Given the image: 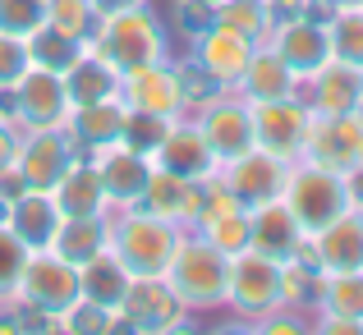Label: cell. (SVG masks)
Here are the masks:
<instances>
[{
    "mask_svg": "<svg viewBox=\"0 0 363 335\" xmlns=\"http://www.w3.org/2000/svg\"><path fill=\"white\" fill-rule=\"evenodd\" d=\"M166 285L179 294V303L194 312H212V308H225V285H230V257L203 239L198 229H184L170 253V266H166Z\"/></svg>",
    "mask_w": 363,
    "mask_h": 335,
    "instance_id": "1",
    "label": "cell"
},
{
    "mask_svg": "<svg viewBox=\"0 0 363 335\" xmlns=\"http://www.w3.org/2000/svg\"><path fill=\"white\" fill-rule=\"evenodd\" d=\"M179 234H184V225L166 221V216H152L143 207L111 212V253L124 262L129 276H166Z\"/></svg>",
    "mask_w": 363,
    "mask_h": 335,
    "instance_id": "2",
    "label": "cell"
},
{
    "mask_svg": "<svg viewBox=\"0 0 363 335\" xmlns=\"http://www.w3.org/2000/svg\"><path fill=\"white\" fill-rule=\"evenodd\" d=\"M120 74L138 69V64H157L166 60V33H161L157 14L147 5H129V9H116V14L97 18L88 37Z\"/></svg>",
    "mask_w": 363,
    "mask_h": 335,
    "instance_id": "3",
    "label": "cell"
},
{
    "mask_svg": "<svg viewBox=\"0 0 363 335\" xmlns=\"http://www.w3.org/2000/svg\"><path fill=\"white\" fill-rule=\"evenodd\" d=\"M281 203L294 212V221H299L303 234H313V229H322L327 221H336L340 212H350L354 198H350V179L345 175H336V170H327V166H313V161L299 157L290 166Z\"/></svg>",
    "mask_w": 363,
    "mask_h": 335,
    "instance_id": "4",
    "label": "cell"
},
{
    "mask_svg": "<svg viewBox=\"0 0 363 335\" xmlns=\"http://www.w3.org/2000/svg\"><path fill=\"white\" fill-rule=\"evenodd\" d=\"M281 266L276 257L257 253V248H244V253L230 257V285H225V308L235 312L248 327H262L267 317L285 308L281 299Z\"/></svg>",
    "mask_w": 363,
    "mask_h": 335,
    "instance_id": "5",
    "label": "cell"
},
{
    "mask_svg": "<svg viewBox=\"0 0 363 335\" xmlns=\"http://www.w3.org/2000/svg\"><path fill=\"white\" fill-rule=\"evenodd\" d=\"M9 299L28 303L33 312H42V317H51V322H60L65 312L83 299L79 266L65 262V257L51 253V248H33L28 262H23V276H18V285H14Z\"/></svg>",
    "mask_w": 363,
    "mask_h": 335,
    "instance_id": "6",
    "label": "cell"
},
{
    "mask_svg": "<svg viewBox=\"0 0 363 335\" xmlns=\"http://www.w3.org/2000/svg\"><path fill=\"white\" fill-rule=\"evenodd\" d=\"M9 101H14V124L18 133L33 129H65L69 124V92H65V79L46 64H28V74L9 88Z\"/></svg>",
    "mask_w": 363,
    "mask_h": 335,
    "instance_id": "7",
    "label": "cell"
},
{
    "mask_svg": "<svg viewBox=\"0 0 363 335\" xmlns=\"http://www.w3.org/2000/svg\"><path fill=\"white\" fill-rule=\"evenodd\" d=\"M290 166H294V161H281L276 152H267V147H257V142H253L248 152H240V157L221 161V166H216V179H221V184L230 188L244 207H262V203L285 198Z\"/></svg>",
    "mask_w": 363,
    "mask_h": 335,
    "instance_id": "8",
    "label": "cell"
},
{
    "mask_svg": "<svg viewBox=\"0 0 363 335\" xmlns=\"http://www.w3.org/2000/svg\"><path fill=\"white\" fill-rule=\"evenodd\" d=\"M120 327L143 331V335L179 331V327H189V308L166 285V276H133L129 294H124V303H120Z\"/></svg>",
    "mask_w": 363,
    "mask_h": 335,
    "instance_id": "9",
    "label": "cell"
},
{
    "mask_svg": "<svg viewBox=\"0 0 363 335\" xmlns=\"http://www.w3.org/2000/svg\"><path fill=\"white\" fill-rule=\"evenodd\" d=\"M248 115H253V142L257 147L276 152L281 161L303 157V138H308L313 110L299 92H294V97H281V101H248Z\"/></svg>",
    "mask_w": 363,
    "mask_h": 335,
    "instance_id": "10",
    "label": "cell"
},
{
    "mask_svg": "<svg viewBox=\"0 0 363 335\" xmlns=\"http://www.w3.org/2000/svg\"><path fill=\"white\" fill-rule=\"evenodd\" d=\"M294 257L308 262V266H318L322 276H331V271H363V212L350 207V212H340L336 221H327L322 229L303 234V244H299Z\"/></svg>",
    "mask_w": 363,
    "mask_h": 335,
    "instance_id": "11",
    "label": "cell"
},
{
    "mask_svg": "<svg viewBox=\"0 0 363 335\" xmlns=\"http://www.w3.org/2000/svg\"><path fill=\"white\" fill-rule=\"evenodd\" d=\"M74 157H79V147H74V138L65 129H33V133L18 138L14 175L23 179V188H33V193H51Z\"/></svg>",
    "mask_w": 363,
    "mask_h": 335,
    "instance_id": "12",
    "label": "cell"
},
{
    "mask_svg": "<svg viewBox=\"0 0 363 335\" xmlns=\"http://www.w3.org/2000/svg\"><path fill=\"white\" fill-rule=\"evenodd\" d=\"M303 161L350 175L363 161V124L354 115H313L308 138H303Z\"/></svg>",
    "mask_w": 363,
    "mask_h": 335,
    "instance_id": "13",
    "label": "cell"
},
{
    "mask_svg": "<svg viewBox=\"0 0 363 335\" xmlns=\"http://www.w3.org/2000/svg\"><path fill=\"white\" fill-rule=\"evenodd\" d=\"M97 161V175H101V188H106V207L120 212V207H138L143 188H147V175H152V157L129 142H111V147H97L92 152Z\"/></svg>",
    "mask_w": 363,
    "mask_h": 335,
    "instance_id": "14",
    "label": "cell"
},
{
    "mask_svg": "<svg viewBox=\"0 0 363 335\" xmlns=\"http://www.w3.org/2000/svg\"><path fill=\"white\" fill-rule=\"evenodd\" d=\"M267 46L299 74V83L308 74H318L322 64L331 60V42H327V23H313L303 14H290V18H276L272 33H267Z\"/></svg>",
    "mask_w": 363,
    "mask_h": 335,
    "instance_id": "15",
    "label": "cell"
},
{
    "mask_svg": "<svg viewBox=\"0 0 363 335\" xmlns=\"http://www.w3.org/2000/svg\"><path fill=\"white\" fill-rule=\"evenodd\" d=\"M194 120H198V129H203L207 147H212L216 166L253 147V115H248V101L240 97V92H225L221 101L194 110Z\"/></svg>",
    "mask_w": 363,
    "mask_h": 335,
    "instance_id": "16",
    "label": "cell"
},
{
    "mask_svg": "<svg viewBox=\"0 0 363 335\" xmlns=\"http://www.w3.org/2000/svg\"><path fill=\"white\" fill-rule=\"evenodd\" d=\"M152 166L170 170V175H179V179H212L216 175V157H212V147H207L203 129H198V120H184V115L170 120L166 138L152 152Z\"/></svg>",
    "mask_w": 363,
    "mask_h": 335,
    "instance_id": "17",
    "label": "cell"
},
{
    "mask_svg": "<svg viewBox=\"0 0 363 335\" xmlns=\"http://www.w3.org/2000/svg\"><path fill=\"white\" fill-rule=\"evenodd\" d=\"M299 97L313 115H354L363 101V69L345 60H327L318 74L299 83Z\"/></svg>",
    "mask_w": 363,
    "mask_h": 335,
    "instance_id": "18",
    "label": "cell"
},
{
    "mask_svg": "<svg viewBox=\"0 0 363 335\" xmlns=\"http://www.w3.org/2000/svg\"><path fill=\"white\" fill-rule=\"evenodd\" d=\"M120 101L129 110H147V115H184V101H179V79H175V64L157 60V64H138L120 79Z\"/></svg>",
    "mask_w": 363,
    "mask_h": 335,
    "instance_id": "19",
    "label": "cell"
},
{
    "mask_svg": "<svg viewBox=\"0 0 363 335\" xmlns=\"http://www.w3.org/2000/svg\"><path fill=\"white\" fill-rule=\"evenodd\" d=\"M253 46H257L253 37L235 33V28H225V23H212L207 33H198V37H194V55H198V60H203L207 69H212L230 92L240 88L248 60H253Z\"/></svg>",
    "mask_w": 363,
    "mask_h": 335,
    "instance_id": "20",
    "label": "cell"
},
{
    "mask_svg": "<svg viewBox=\"0 0 363 335\" xmlns=\"http://www.w3.org/2000/svg\"><path fill=\"white\" fill-rule=\"evenodd\" d=\"M51 198H55V207H60V216H101V212H111L106 188H101V175H97V161H92L88 152H79V157L69 161L60 184L51 188Z\"/></svg>",
    "mask_w": 363,
    "mask_h": 335,
    "instance_id": "21",
    "label": "cell"
},
{
    "mask_svg": "<svg viewBox=\"0 0 363 335\" xmlns=\"http://www.w3.org/2000/svg\"><path fill=\"white\" fill-rule=\"evenodd\" d=\"M60 79H65V92H69V106H88V101L120 97V79H124V74L88 42V46H83V55L60 74Z\"/></svg>",
    "mask_w": 363,
    "mask_h": 335,
    "instance_id": "22",
    "label": "cell"
},
{
    "mask_svg": "<svg viewBox=\"0 0 363 335\" xmlns=\"http://www.w3.org/2000/svg\"><path fill=\"white\" fill-rule=\"evenodd\" d=\"M248 225H253V244L257 253L276 257V262H290L303 244V229L294 221V212L276 198V203H262V207H248Z\"/></svg>",
    "mask_w": 363,
    "mask_h": 335,
    "instance_id": "23",
    "label": "cell"
},
{
    "mask_svg": "<svg viewBox=\"0 0 363 335\" xmlns=\"http://www.w3.org/2000/svg\"><path fill=\"white\" fill-rule=\"evenodd\" d=\"M124 115H129V106H124L120 97H111V101H88V106H74V110H69L65 133L74 138V147H79V152H88V157H92L97 147L120 142Z\"/></svg>",
    "mask_w": 363,
    "mask_h": 335,
    "instance_id": "24",
    "label": "cell"
},
{
    "mask_svg": "<svg viewBox=\"0 0 363 335\" xmlns=\"http://www.w3.org/2000/svg\"><path fill=\"white\" fill-rule=\"evenodd\" d=\"M235 92H240L244 101H281V97H294V92H299V74H294L267 42H257L253 60H248V69H244V79H240Z\"/></svg>",
    "mask_w": 363,
    "mask_h": 335,
    "instance_id": "25",
    "label": "cell"
},
{
    "mask_svg": "<svg viewBox=\"0 0 363 335\" xmlns=\"http://www.w3.org/2000/svg\"><path fill=\"white\" fill-rule=\"evenodd\" d=\"M106 244H111V212H101V216H60V225H55V234H51L46 248L60 253L65 262L83 266L88 257H97Z\"/></svg>",
    "mask_w": 363,
    "mask_h": 335,
    "instance_id": "26",
    "label": "cell"
},
{
    "mask_svg": "<svg viewBox=\"0 0 363 335\" xmlns=\"http://www.w3.org/2000/svg\"><path fill=\"white\" fill-rule=\"evenodd\" d=\"M5 225L14 229L28 248H46L51 234H55V225H60V207H55L51 193H33V188H23V193L9 203V221Z\"/></svg>",
    "mask_w": 363,
    "mask_h": 335,
    "instance_id": "27",
    "label": "cell"
},
{
    "mask_svg": "<svg viewBox=\"0 0 363 335\" xmlns=\"http://www.w3.org/2000/svg\"><path fill=\"white\" fill-rule=\"evenodd\" d=\"M129 280H133V276L124 271V262H120L116 253H111V244L101 248L97 257H88V262L79 266V285H83V299L101 303V308H111V312H120L124 294H129Z\"/></svg>",
    "mask_w": 363,
    "mask_h": 335,
    "instance_id": "28",
    "label": "cell"
},
{
    "mask_svg": "<svg viewBox=\"0 0 363 335\" xmlns=\"http://www.w3.org/2000/svg\"><path fill=\"white\" fill-rule=\"evenodd\" d=\"M318 312L340 317V322H359L363 327V271H331V276H322Z\"/></svg>",
    "mask_w": 363,
    "mask_h": 335,
    "instance_id": "29",
    "label": "cell"
},
{
    "mask_svg": "<svg viewBox=\"0 0 363 335\" xmlns=\"http://www.w3.org/2000/svg\"><path fill=\"white\" fill-rule=\"evenodd\" d=\"M175 79H179V101H184V115L212 106V101H221L225 92H230L203 60H198V55H184V60H175Z\"/></svg>",
    "mask_w": 363,
    "mask_h": 335,
    "instance_id": "30",
    "label": "cell"
},
{
    "mask_svg": "<svg viewBox=\"0 0 363 335\" xmlns=\"http://www.w3.org/2000/svg\"><path fill=\"white\" fill-rule=\"evenodd\" d=\"M331 60H345L363 69V5H336L327 18Z\"/></svg>",
    "mask_w": 363,
    "mask_h": 335,
    "instance_id": "31",
    "label": "cell"
},
{
    "mask_svg": "<svg viewBox=\"0 0 363 335\" xmlns=\"http://www.w3.org/2000/svg\"><path fill=\"white\" fill-rule=\"evenodd\" d=\"M83 46H88V42H79V37L60 33V28H51V23H42L37 33H28V51H33V64H46V69H55V74L69 69V64L83 55Z\"/></svg>",
    "mask_w": 363,
    "mask_h": 335,
    "instance_id": "32",
    "label": "cell"
},
{
    "mask_svg": "<svg viewBox=\"0 0 363 335\" xmlns=\"http://www.w3.org/2000/svg\"><path fill=\"white\" fill-rule=\"evenodd\" d=\"M46 23L79 37V42H88L92 28H97V14H92L88 0H46Z\"/></svg>",
    "mask_w": 363,
    "mask_h": 335,
    "instance_id": "33",
    "label": "cell"
},
{
    "mask_svg": "<svg viewBox=\"0 0 363 335\" xmlns=\"http://www.w3.org/2000/svg\"><path fill=\"white\" fill-rule=\"evenodd\" d=\"M28 253L33 248L23 244V239L14 234L5 221H0V303L14 294V285H18V276H23V262H28Z\"/></svg>",
    "mask_w": 363,
    "mask_h": 335,
    "instance_id": "34",
    "label": "cell"
},
{
    "mask_svg": "<svg viewBox=\"0 0 363 335\" xmlns=\"http://www.w3.org/2000/svg\"><path fill=\"white\" fill-rule=\"evenodd\" d=\"M166 129H170V120L166 115H147V110H129L124 115V133H120V142H129V147H138V152H157V142L166 138Z\"/></svg>",
    "mask_w": 363,
    "mask_h": 335,
    "instance_id": "35",
    "label": "cell"
},
{
    "mask_svg": "<svg viewBox=\"0 0 363 335\" xmlns=\"http://www.w3.org/2000/svg\"><path fill=\"white\" fill-rule=\"evenodd\" d=\"M28 64H33L28 37L5 33V28H0V92H9V88H14V83L28 74Z\"/></svg>",
    "mask_w": 363,
    "mask_h": 335,
    "instance_id": "36",
    "label": "cell"
},
{
    "mask_svg": "<svg viewBox=\"0 0 363 335\" xmlns=\"http://www.w3.org/2000/svg\"><path fill=\"white\" fill-rule=\"evenodd\" d=\"M46 23V0H0V28L5 33H37Z\"/></svg>",
    "mask_w": 363,
    "mask_h": 335,
    "instance_id": "37",
    "label": "cell"
},
{
    "mask_svg": "<svg viewBox=\"0 0 363 335\" xmlns=\"http://www.w3.org/2000/svg\"><path fill=\"white\" fill-rule=\"evenodd\" d=\"M60 327H69V331H116L120 327V312L101 308V303H92V299H79L60 317Z\"/></svg>",
    "mask_w": 363,
    "mask_h": 335,
    "instance_id": "38",
    "label": "cell"
},
{
    "mask_svg": "<svg viewBox=\"0 0 363 335\" xmlns=\"http://www.w3.org/2000/svg\"><path fill=\"white\" fill-rule=\"evenodd\" d=\"M175 14H179V28H184L189 37H198L216 23V0H179Z\"/></svg>",
    "mask_w": 363,
    "mask_h": 335,
    "instance_id": "39",
    "label": "cell"
},
{
    "mask_svg": "<svg viewBox=\"0 0 363 335\" xmlns=\"http://www.w3.org/2000/svg\"><path fill=\"white\" fill-rule=\"evenodd\" d=\"M18 124H9V120H0V170H9L14 166V152H18Z\"/></svg>",
    "mask_w": 363,
    "mask_h": 335,
    "instance_id": "40",
    "label": "cell"
},
{
    "mask_svg": "<svg viewBox=\"0 0 363 335\" xmlns=\"http://www.w3.org/2000/svg\"><path fill=\"white\" fill-rule=\"evenodd\" d=\"M92 5V14L97 18H106V14H116V9H129V5H147V0H88Z\"/></svg>",
    "mask_w": 363,
    "mask_h": 335,
    "instance_id": "41",
    "label": "cell"
},
{
    "mask_svg": "<svg viewBox=\"0 0 363 335\" xmlns=\"http://www.w3.org/2000/svg\"><path fill=\"white\" fill-rule=\"evenodd\" d=\"M327 5H363V0H327Z\"/></svg>",
    "mask_w": 363,
    "mask_h": 335,
    "instance_id": "42",
    "label": "cell"
},
{
    "mask_svg": "<svg viewBox=\"0 0 363 335\" xmlns=\"http://www.w3.org/2000/svg\"><path fill=\"white\" fill-rule=\"evenodd\" d=\"M354 120H359V124H363V101H359V110H354Z\"/></svg>",
    "mask_w": 363,
    "mask_h": 335,
    "instance_id": "43",
    "label": "cell"
}]
</instances>
